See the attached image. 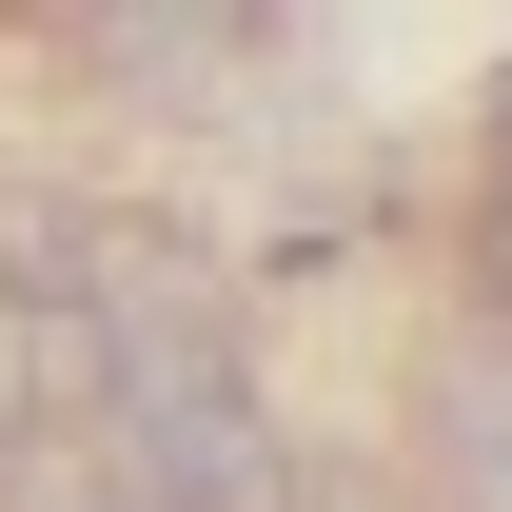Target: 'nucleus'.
I'll use <instances>...</instances> for the list:
<instances>
[{
    "instance_id": "obj_1",
    "label": "nucleus",
    "mask_w": 512,
    "mask_h": 512,
    "mask_svg": "<svg viewBox=\"0 0 512 512\" xmlns=\"http://www.w3.org/2000/svg\"><path fill=\"white\" fill-rule=\"evenodd\" d=\"M256 20H276V0H79V40H99L119 99H197V79H237Z\"/></svg>"
},
{
    "instance_id": "obj_2",
    "label": "nucleus",
    "mask_w": 512,
    "mask_h": 512,
    "mask_svg": "<svg viewBox=\"0 0 512 512\" xmlns=\"http://www.w3.org/2000/svg\"><path fill=\"white\" fill-rule=\"evenodd\" d=\"M434 473H453V512H512V355L493 335L434 375Z\"/></svg>"
},
{
    "instance_id": "obj_3",
    "label": "nucleus",
    "mask_w": 512,
    "mask_h": 512,
    "mask_svg": "<svg viewBox=\"0 0 512 512\" xmlns=\"http://www.w3.org/2000/svg\"><path fill=\"white\" fill-rule=\"evenodd\" d=\"M473 256H493V316H512V197H493V237H473Z\"/></svg>"
}]
</instances>
